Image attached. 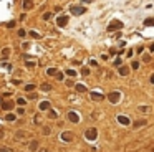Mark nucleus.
Masks as SVG:
<instances>
[{
  "label": "nucleus",
  "instance_id": "7",
  "mask_svg": "<svg viewBox=\"0 0 154 152\" xmlns=\"http://www.w3.org/2000/svg\"><path fill=\"white\" fill-rule=\"evenodd\" d=\"M119 28H123V22H113L108 26V30H119Z\"/></svg>",
  "mask_w": 154,
  "mask_h": 152
},
{
  "label": "nucleus",
  "instance_id": "30",
  "mask_svg": "<svg viewBox=\"0 0 154 152\" xmlns=\"http://www.w3.org/2000/svg\"><path fill=\"white\" fill-rule=\"evenodd\" d=\"M81 73H83L85 76H88V74H89V70H88V68H83V71H81Z\"/></svg>",
  "mask_w": 154,
  "mask_h": 152
},
{
  "label": "nucleus",
  "instance_id": "9",
  "mask_svg": "<svg viewBox=\"0 0 154 152\" xmlns=\"http://www.w3.org/2000/svg\"><path fill=\"white\" fill-rule=\"evenodd\" d=\"M91 99H94V101H101V99H105V96L101 94V93H96V91H91Z\"/></svg>",
  "mask_w": 154,
  "mask_h": 152
},
{
  "label": "nucleus",
  "instance_id": "2",
  "mask_svg": "<svg viewBox=\"0 0 154 152\" xmlns=\"http://www.w3.org/2000/svg\"><path fill=\"white\" fill-rule=\"evenodd\" d=\"M70 12L73 13V15H83V13L86 12V8H85V7H81V5H71Z\"/></svg>",
  "mask_w": 154,
  "mask_h": 152
},
{
  "label": "nucleus",
  "instance_id": "3",
  "mask_svg": "<svg viewBox=\"0 0 154 152\" xmlns=\"http://www.w3.org/2000/svg\"><path fill=\"white\" fill-rule=\"evenodd\" d=\"M60 139H61V141H65V142H71V141L75 139V136H73V132L65 131V132H61V134H60Z\"/></svg>",
  "mask_w": 154,
  "mask_h": 152
},
{
  "label": "nucleus",
  "instance_id": "15",
  "mask_svg": "<svg viewBox=\"0 0 154 152\" xmlns=\"http://www.w3.org/2000/svg\"><path fill=\"white\" fill-rule=\"evenodd\" d=\"M2 106H3V109L10 111V109L13 108V102H10V101H8V102H2Z\"/></svg>",
  "mask_w": 154,
  "mask_h": 152
},
{
  "label": "nucleus",
  "instance_id": "26",
  "mask_svg": "<svg viewBox=\"0 0 154 152\" xmlns=\"http://www.w3.org/2000/svg\"><path fill=\"white\" fill-rule=\"evenodd\" d=\"M66 74H68V76H76V71H75V70H68Z\"/></svg>",
  "mask_w": 154,
  "mask_h": 152
},
{
  "label": "nucleus",
  "instance_id": "25",
  "mask_svg": "<svg viewBox=\"0 0 154 152\" xmlns=\"http://www.w3.org/2000/svg\"><path fill=\"white\" fill-rule=\"evenodd\" d=\"M42 89H43V91H50L52 86H50V84H42Z\"/></svg>",
  "mask_w": 154,
  "mask_h": 152
},
{
  "label": "nucleus",
  "instance_id": "4",
  "mask_svg": "<svg viewBox=\"0 0 154 152\" xmlns=\"http://www.w3.org/2000/svg\"><path fill=\"white\" fill-rule=\"evenodd\" d=\"M119 98H121L119 91H114V93H110V94H108V99H110L111 102H118V101H119Z\"/></svg>",
  "mask_w": 154,
  "mask_h": 152
},
{
  "label": "nucleus",
  "instance_id": "28",
  "mask_svg": "<svg viewBox=\"0 0 154 152\" xmlns=\"http://www.w3.org/2000/svg\"><path fill=\"white\" fill-rule=\"evenodd\" d=\"M25 102H27V99H22V98H20V99H17V104H18V106H23Z\"/></svg>",
  "mask_w": 154,
  "mask_h": 152
},
{
  "label": "nucleus",
  "instance_id": "13",
  "mask_svg": "<svg viewBox=\"0 0 154 152\" xmlns=\"http://www.w3.org/2000/svg\"><path fill=\"white\" fill-rule=\"evenodd\" d=\"M128 73H129V70L126 68V66H119V74H121V76H126Z\"/></svg>",
  "mask_w": 154,
  "mask_h": 152
},
{
  "label": "nucleus",
  "instance_id": "27",
  "mask_svg": "<svg viewBox=\"0 0 154 152\" xmlns=\"http://www.w3.org/2000/svg\"><path fill=\"white\" fill-rule=\"evenodd\" d=\"M7 121H15V114H7Z\"/></svg>",
  "mask_w": 154,
  "mask_h": 152
},
{
  "label": "nucleus",
  "instance_id": "21",
  "mask_svg": "<svg viewBox=\"0 0 154 152\" xmlns=\"http://www.w3.org/2000/svg\"><path fill=\"white\" fill-rule=\"evenodd\" d=\"M33 89H35V84H27V86H25V91H33Z\"/></svg>",
  "mask_w": 154,
  "mask_h": 152
},
{
  "label": "nucleus",
  "instance_id": "16",
  "mask_svg": "<svg viewBox=\"0 0 154 152\" xmlns=\"http://www.w3.org/2000/svg\"><path fill=\"white\" fill-rule=\"evenodd\" d=\"M47 74H48V76H55V74H56V68H48V70H47Z\"/></svg>",
  "mask_w": 154,
  "mask_h": 152
},
{
  "label": "nucleus",
  "instance_id": "36",
  "mask_svg": "<svg viewBox=\"0 0 154 152\" xmlns=\"http://www.w3.org/2000/svg\"><path fill=\"white\" fill-rule=\"evenodd\" d=\"M40 152H50V150H47V149H43V150H40Z\"/></svg>",
  "mask_w": 154,
  "mask_h": 152
},
{
  "label": "nucleus",
  "instance_id": "6",
  "mask_svg": "<svg viewBox=\"0 0 154 152\" xmlns=\"http://www.w3.org/2000/svg\"><path fill=\"white\" fill-rule=\"evenodd\" d=\"M56 23H58V26H65V25L68 23V17H66V15L58 17V18H56Z\"/></svg>",
  "mask_w": 154,
  "mask_h": 152
},
{
  "label": "nucleus",
  "instance_id": "29",
  "mask_svg": "<svg viewBox=\"0 0 154 152\" xmlns=\"http://www.w3.org/2000/svg\"><path fill=\"white\" fill-rule=\"evenodd\" d=\"M25 35H27V32H25V30H23V28H22V30H18V37H22V38H23V37H25Z\"/></svg>",
  "mask_w": 154,
  "mask_h": 152
},
{
  "label": "nucleus",
  "instance_id": "24",
  "mask_svg": "<svg viewBox=\"0 0 154 152\" xmlns=\"http://www.w3.org/2000/svg\"><path fill=\"white\" fill-rule=\"evenodd\" d=\"M131 68H133V70H138V68H139V61H133V63H131Z\"/></svg>",
  "mask_w": 154,
  "mask_h": 152
},
{
  "label": "nucleus",
  "instance_id": "19",
  "mask_svg": "<svg viewBox=\"0 0 154 152\" xmlns=\"http://www.w3.org/2000/svg\"><path fill=\"white\" fill-rule=\"evenodd\" d=\"M144 25H146V26H151V25H154V18H147L146 22H144Z\"/></svg>",
  "mask_w": 154,
  "mask_h": 152
},
{
  "label": "nucleus",
  "instance_id": "23",
  "mask_svg": "<svg viewBox=\"0 0 154 152\" xmlns=\"http://www.w3.org/2000/svg\"><path fill=\"white\" fill-rule=\"evenodd\" d=\"M52 18V12H47V13H43V20H50Z\"/></svg>",
  "mask_w": 154,
  "mask_h": 152
},
{
  "label": "nucleus",
  "instance_id": "20",
  "mask_svg": "<svg viewBox=\"0 0 154 152\" xmlns=\"http://www.w3.org/2000/svg\"><path fill=\"white\" fill-rule=\"evenodd\" d=\"M30 35H31L33 38H42V35H40V33H37L35 30H31V32H30Z\"/></svg>",
  "mask_w": 154,
  "mask_h": 152
},
{
  "label": "nucleus",
  "instance_id": "31",
  "mask_svg": "<svg viewBox=\"0 0 154 152\" xmlns=\"http://www.w3.org/2000/svg\"><path fill=\"white\" fill-rule=\"evenodd\" d=\"M7 26H8V28H13V26H15V22H10V23H7Z\"/></svg>",
  "mask_w": 154,
  "mask_h": 152
},
{
  "label": "nucleus",
  "instance_id": "32",
  "mask_svg": "<svg viewBox=\"0 0 154 152\" xmlns=\"http://www.w3.org/2000/svg\"><path fill=\"white\" fill-rule=\"evenodd\" d=\"M114 65H116V66H121V60H119V58H118V60H114Z\"/></svg>",
  "mask_w": 154,
  "mask_h": 152
},
{
  "label": "nucleus",
  "instance_id": "35",
  "mask_svg": "<svg viewBox=\"0 0 154 152\" xmlns=\"http://www.w3.org/2000/svg\"><path fill=\"white\" fill-rule=\"evenodd\" d=\"M151 83H154V74H152V76H151Z\"/></svg>",
  "mask_w": 154,
  "mask_h": 152
},
{
  "label": "nucleus",
  "instance_id": "17",
  "mask_svg": "<svg viewBox=\"0 0 154 152\" xmlns=\"http://www.w3.org/2000/svg\"><path fill=\"white\" fill-rule=\"evenodd\" d=\"M139 111H141V113H149L151 108H149V106H139Z\"/></svg>",
  "mask_w": 154,
  "mask_h": 152
},
{
  "label": "nucleus",
  "instance_id": "18",
  "mask_svg": "<svg viewBox=\"0 0 154 152\" xmlns=\"http://www.w3.org/2000/svg\"><path fill=\"white\" fill-rule=\"evenodd\" d=\"M37 147H38V142H37V141H33V142L30 144V150H37Z\"/></svg>",
  "mask_w": 154,
  "mask_h": 152
},
{
  "label": "nucleus",
  "instance_id": "5",
  "mask_svg": "<svg viewBox=\"0 0 154 152\" xmlns=\"http://www.w3.org/2000/svg\"><path fill=\"white\" fill-rule=\"evenodd\" d=\"M68 118H70V121H71V122H80V116L78 114H76L75 113V111H70V113H68Z\"/></svg>",
  "mask_w": 154,
  "mask_h": 152
},
{
  "label": "nucleus",
  "instance_id": "33",
  "mask_svg": "<svg viewBox=\"0 0 154 152\" xmlns=\"http://www.w3.org/2000/svg\"><path fill=\"white\" fill-rule=\"evenodd\" d=\"M0 152H10V149H0Z\"/></svg>",
  "mask_w": 154,
  "mask_h": 152
},
{
  "label": "nucleus",
  "instance_id": "12",
  "mask_svg": "<svg viewBox=\"0 0 154 152\" xmlns=\"http://www.w3.org/2000/svg\"><path fill=\"white\" fill-rule=\"evenodd\" d=\"M75 89H76V91H80V93H85V91H86V86H85V84H76V86H75Z\"/></svg>",
  "mask_w": 154,
  "mask_h": 152
},
{
  "label": "nucleus",
  "instance_id": "8",
  "mask_svg": "<svg viewBox=\"0 0 154 152\" xmlns=\"http://www.w3.org/2000/svg\"><path fill=\"white\" fill-rule=\"evenodd\" d=\"M118 122H119V124H124V126H129L131 121H129V118H126V116H118Z\"/></svg>",
  "mask_w": 154,
  "mask_h": 152
},
{
  "label": "nucleus",
  "instance_id": "10",
  "mask_svg": "<svg viewBox=\"0 0 154 152\" xmlns=\"http://www.w3.org/2000/svg\"><path fill=\"white\" fill-rule=\"evenodd\" d=\"M23 10H30V8H33V2L31 0H23Z\"/></svg>",
  "mask_w": 154,
  "mask_h": 152
},
{
  "label": "nucleus",
  "instance_id": "37",
  "mask_svg": "<svg viewBox=\"0 0 154 152\" xmlns=\"http://www.w3.org/2000/svg\"><path fill=\"white\" fill-rule=\"evenodd\" d=\"M2 102H3V101H2V98H0V104H2Z\"/></svg>",
  "mask_w": 154,
  "mask_h": 152
},
{
  "label": "nucleus",
  "instance_id": "34",
  "mask_svg": "<svg viewBox=\"0 0 154 152\" xmlns=\"http://www.w3.org/2000/svg\"><path fill=\"white\" fill-rule=\"evenodd\" d=\"M83 3H89V2H93V0H81Z\"/></svg>",
  "mask_w": 154,
  "mask_h": 152
},
{
  "label": "nucleus",
  "instance_id": "1",
  "mask_svg": "<svg viewBox=\"0 0 154 152\" xmlns=\"http://www.w3.org/2000/svg\"><path fill=\"white\" fill-rule=\"evenodd\" d=\"M85 137H86L88 141H94V139H96V137H98V131H96V129H94V127H89L88 131L85 132Z\"/></svg>",
  "mask_w": 154,
  "mask_h": 152
},
{
  "label": "nucleus",
  "instance_id": "22",
  "mask_svg": "<svg viewBox=\"0 0 154 152\" xmlns=\"http://www.w3.org/2000/svg\"><path fill=\"white\" fill-rule=\"evenodd\" d=\"M48 116H50V118H52V119H56V118H58L56 111H50V113H48Z\"/></svg>",
  "mask_w": 154,
  "mask_h": 152
},
{
  "label": "nucleus",
  "instance_id": "14",
  "mask_svg": "<svg viewBox=\"0 0 154 152\" xmlns=\"http://www.w3.org/2000/svg\"><path fill=\"white\" fill-rule=\"evenodd\" d=\"M143 126H146V121H144V119L136 121V122H134V127H136V129H138V127H143Z\"/></svg>",
  "mask_w": 154,
  "mask_h": 152
},
{
  "label": "nucleus",
  "instance_id": "11",
  "mask_svg": "<svg viewBox=\"0 0 154 152\" xmlns=\"http://www.w3.org/2000/svg\"><path fill=\"white\" fill-rule=\"evenodd\" d=\"M50 108V102L48 101H43V102H40V111H47Z\"/></svg>",
  "mask_w": 154,
  "mask_h": 152
}]
</instances>
